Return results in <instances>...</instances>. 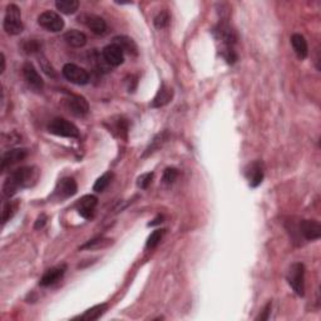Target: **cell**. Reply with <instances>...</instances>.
I'll use <instances>...</instances> for the list:
<instances>
[{
	"mask_svg": "<svg viewBox=\"0 0 321 321\" xmlns=\"http://www.w3.org/2000/svg\"><path fill=\"white\" fill-rule=\"evenodd\" d=\"M36 180L33 168L30 167H20L18 170L13 171L4 182L3 192L7 197H12L19 191L20 188L28 187L31 184V181Z\"/></svg>",
	"mask_w": 321,
	"mask_h": 321,
	"instance_id": "6da1fadb",
	"label": "cell"
},
{
	"mask_svg": "<svg viewBox=\"0 0 321 321\" xmlns=\"http://www.w3.org/2000/svg\"><path fill=\"white\" fill-rule=\"evenodd\" d=\"M3 26H4V30L10 36H18L24 30L23 21H21V12L18 5H8Z\"/></svg>",
	"mask_w": 321,
	"mask_h": 321,
	"instance_id": "7a4b0ae2",
	"label": "cell"
},
{
	"mask_svg": "<svg viewBox=\"0 0 321 321\" xmlns=\"http://www.w3.org/2000/svg\"><path fill=\"white\" fill-rule=\"evenodd\" d=\"M287 282L298 296L305 295V266L301 262H295L287 271Z\"/></svg>",
	"mask_w": 321,
	"mask_h": 321,
	"instance_id": "3957f363",
	"label": "cell"
},
{
	"mask_svg": "<svg viewBox=\"0 0 321 321\" xmlns=\"http://www.w3.org/2000/svg\"><path fill=\"white\" fill-rule=\"evenodd\" d=\"M48 131L52 135L60 136V137L67 138H78L79 137V130L71 123L69 120L64 118H55L48 125Z\"/></svg>",
	"mask_w": 321,
	"mask_h": 321,
	"instance_id": "277c9868",
	"label": "cell"
},
{
	"mask_svg": "<svg viewBox=\"0 0 321 321\" xmlns=\"http://www.w3.org/2000/svg\"><path fill=\"white\" fill-rule=\"evenodd\" d=\"M38 23L42 28L48 31H52V33H58L64 28L63 18L58 13L52 12V10L42 13L38 17Z\"/></svg>",
	"mask_w": 321,
	"mask_h": 321,
	"instance_id": "5b68a950",
	"label": "cell"
},
{
	"mask_svg": "<svg viewBox=\"0 0 321 321\" xmlns=\"http://www.w3.org/2000/svg\"><path fill=\"white\" fill-rule=\"evenodd\" d=\"M63 76L66 77V79H68L71 83L78 85H84L89 82V74L85 69L80 68L77 64L68 63L63 67V71H61Z\"/></svg>",
	"mask_w": 321,
	"mask_h": 321,
	"instance_id": "8992f818",
	"label": "cell"
},
{
	"mask_svg": "<svg viewBox=\"0 0 321 321\" xmlns=\"http://www.w3.org/2000/svg\"><path fill=\"white\" fill-rule=\"evenodd\" d=\"M79 23L84 24L87 28H89L90 30L94 34H98V36H102L107 31V23L103 18L98 17L95 14H80L78 17Z\"/></svg>",
	"mask_w": 321,
	"mask_h": 321,
	"instance_id": "52a82bcc",
	"label": "cell"
},
{
	"mask_svg": "<svg viewBox=\"0 0 321 321\" xmlns=\"http://www.w3.org/2000/svg\"><path fill=\"white\" fill-rule=\"evenodd\" d=\"M66 107L69 113L76 117H84L89 112V104H88L87 100L84 97H80V95H72L71 98H68L66 101Z\"/></svg>",
	"mask_w": 321,
	"mask_h": 321,
	"instance_id": "ba28073f",
	"label": "cell"
},
{
	"mask_svg": "<svg viewBox=\"0 0 321 321\" xmlns=\"http://www.w3.org/2000/svg\"><path fill=\"white\" fill-rule=\"evenodd\" d=\"M102 57L104 58V60H106L108 66L119 67L124 60V53H123V50L120 49L118 45L112 43V44L104 47L103 52H102Z\"/></svg>",
	"mask_w": 321,
	"mask_h": 321,
	"instance_id": "9c48e42d",
	"label": "cell"
},
{
	"mask_svg": "<svg viewBox=\"0 0 321 321\" xmlns=\"http://www.w3.org/2000/svg\"><path fill=\"white\" fill-rule=\"evenodd\" d=\"M23 76L24 79L26 80L28 85L30 88H33L34 90H42L44 87V82H43L42 77L38 73V71L36 69V67L31 63L26 61L23 66Z\"/></svg>",
	"mask_w": 321,
	"mask_h": 321,
	"instance_id": "30bf717a",
	"label": "cell"
},
{
	"mask_svg": "<svg viewBox=\"0 0 321 321\" xmlns=\"http://www.w3.org/2000/svg\"><path fill=\"white\" fill-rule=\"evenodd\" d=\"M299 232L307 241L319 240L321 236V226L317 221L302 220L299 223Z\"/></svg>",
	"mask_w": 321,
	"mask_h": 321,
	"instance_id": "8fae6325",
	"label": "cell"
},
{
	"mask_svg": "<svg viewBox=\"0 0 321 321\" xmlns=\"http://www.w3.org/2000/svg\"><path fill=\"white\" fill-rule=\"evenodd\" d=\"M98 203V199L93 195H87V196L82 197L78 202H77L76 207L78 213L82 217L87 218V220H90V218L94 216V210L95 206Z\"/></svg>",
	"mask_w": 321,
	"mask_h": 321,
	"instance_id": "7c38bea8",
	"label": "cell"
},
{
	"mask_svg": "<svg viewBox=\"0 0 321 321\" xmlns=\"http://www.w3.org/2000/svg\"><path fill=\"white\" fill-rule=\"evenodd\" d=\"M26 156H28V151L24 148H14V149H10V151L5 152L3 154V158H2V171H5L7 168L12 167V166L17 165L18 162L20 160L25 159Z\"/></svg>",
	"mask_w": 321,
	"mask_h": 321,
	"instance_id": "4fadbf2b",
	"label": "cell"
},
{
	"mask_svg": "<svg viewBox=\"0 0 321 321\" xmlns=\"http://www.w3.org/2000/svg\"><path fill=\"white\" fill-rule=\"evenodd\" d=\"M77 189H78V187H77V182L74 181V178L66 177L59 181L57 189H55V194L60 199H68V197L74 196L77 194Z\"/></svg>",
	"mask_w": 321,
	"mask_h": 321,
	"instance_id": "5bb4252c",
	"label": "cell"
},
{
	"mask_svg": "<svg viewBox=\"0 0 321 321\" xmlns=\"http://www.w3.org/2000/svg\"><path fill=\"white\" fill-rule=\"evenodd\" d=\"M246 177L250 182L251 187H258L259 184H261L262 180H264V168H262V165L259 160L251 163L246 168Z\"/></svg>",
	"mask_w": 321,
	"mask_h": 321,
	"instance_id": "9a60e30c",
	"label": "cell"
},
{
	"mask_svg": "<svg viewBox=\"0 0 321 321\" xmlns=\"http://www.w3.org/2000/svg\"><path fill=\"white\" fill-rule=\"evenodd\" d=\"M66 265H59V266H54L49 269L40 279V286H50L55 283L58 280L63 277V275L66 274Z\"/></svg>",
	"mask_w": 321,
	"mask_h": 321,
	"instance_id": "2e32d148",
	"label": "cell"
},
{
	"mask_svg": "<svg viewBox=\"0 0 321 321\" xmlns=\"http://www.w3.org/2000/svg\"><path fill=\"white\" fill-rule=\"evenodd\" d=\"M291 44H293L294 52L298 55L300 59H305L309 54V47H307V42L301 34H294L291 37Z\"/></svg>",
	"mask_w": 321,
	"mask_h": 321,
	"instance_id": "e0dca14e",
	"label": "cell"
},
{
	"mask_svg": "<svg viewBox=\"0 0 321 321\" xmlns=\"http://www.w3.org/2000/svg\"><path fill=\"white\" fill-rule=\"evenodd\" d=\"M172 89L168 87H166L165 84L160 85L159 90L157 92L156 97L153 98V101H152L151 103V107L152 108H160V107L166 106L167 103H170V101L172 100Z\"/></svg>",
	"mask_w": 321,
	"mask_h": 321,
	"instance_id": "ac0fdd59",
	"label": "cell"
},
{
	"mask_svg": "<svg viewBox=\"0 0 321 321\" xmlns=\"http://www.w3.org/2000/svg\"><path fill=\"white\" fill-rule=\"evenodd\" d=\"M64 40L73 48H82L87 44V37H85V34L79 30H76V29L67 31L64 34Z\"/></svg>",
	"mask_w": 321,
	"mask_h": 321,
	"instance_id": "d6986e66",
	"label": "cell"
},
{
	"mask_svg": "<svg viewBox=\"0 0 321 321\" xmlns=\"http://www.w3.org/2000/svg\"><path fill=\"white\" fill-rule=\"evenodd\" d=\"M114 44H117L120 49L123 50V53H128V54L137 55L138 54V48L136 45V43L133 42V39L128 38V37H116L113 39Z\"/></svg>",
	"mask_w": 321,
	"mask_h": 321,
	"instance_id": "ffe728a7",
	"label": "cell"
},
{
	"mask_svg": "<svg viewBox=\"0 0 321 321\" xmlns=\"http://www.w3.org/2000/svg\"><path fill=\"white\" fill-rule=\"evenodd\" d=\"M108 309V305L107 304H101V305H95V306L90 307L83 315H80L78 317L79 320H85V321H93V320H98L104 312Z\"/></svg>",
	"mask_w": 321,
	"mask_h": 321,
	"instance_id": "44dd1931",
	"label": "cell"
},
{
	"mask_svg": "<svg viewBox=\"0 0 321 321\" xmlns=\"http://www.w3.org/2000/svg\"><path fill=\"white\" fill-rule=\"evenodd\" d=\"M55 7L63 14H74L79 8V2L77 0H58Z\"/></svg>",
	"mask_w": 321,
	"mask_h": 321,
	"instance_id": "7402d4cb",
	"label": "cell"
},
{
	"mask_svg": "<svg viewBox=\"0 0 321 321\" xmlns=\"http://www.w3.org/2000/svg\"><path fill=\"white\" fill-rule=\"evenodd\" d=\"M112 178H113V175L111 172H106L104 175H102L97 181H95L94 186H93V189L95 192H103L107 187L111 184Z\"/></svg>",
	"mask_w": 321,
	"mask_h": 321,
	"instance_id": "603a6c76",
	"label": "cell"
},
{
	"mask_svg": "<svg viewBox=\"0 0 321 321\" xmlns=\"http://www.w3.org/2000/svg\"><path fill=\"white\" fill-rule=\"evenodd\" d=\"M166 140H167V133H166V132L157 135L156 137L153 138V141L151 142V144H149L148 148L146 149V152H144L143 157H146L147 154H149V153H153V152L156 151V149H158L159 147H162V144L165 143Z\"/></svg>",
	"mask_w": 321,
	"mask_h": 321,
	"instance_id": "cb8c5ba5",
	"label": "cell"
},
{
	"mask_svg": "<svg viewBox=\"0 0 321 321\" xmlns=\"http://www.w3.org/2000/svg\"><path fill=\"white\" fill-rule=\"evenodd\" d=\"M15 210H17V205H14L12 201H9V202L5 203L4 207H3V217H2L3 224L7 223V222L9 221L10 218L13 217V216H14Z\"/></svg>",
	"mask_w": 321,
	"mask_h": 321,
	"instance_id": "d4e9b609",
	"label": "cell"
},
{
	"mask_svg": "<svg viewBox=\"0 0 321 321\" xmlns=\"http://www.w3.org/2000/svg\"><path fill=\"white\" fill-rule=\"evenodd\" d=\"M163 235H165V230H156L149 235L148 240H147V248H154L162 240Z\"/></svg>",
	"mask_w": 321,
	"mask_h": 321,
	"instance_id": "484cf974",
	"label": "cell"
},
{
	"mask_svg": "<svg viewBox=\"0 0 321 321\" xmlns=\"http://www.w3.org/2000/svg\"><path fill=\"white\" fill-rule=\"evenodd\" d=\"M170 14H168V12H166V10H163V12L158 13V14L156 15V18H154V25H156L157 29H163L166 28V26H168V24H170Z\"/></svg>",
	"mask_w": 321,
	"mask_h": 321,
	"instance_id": "4316f807",
	"label": "cell"
},
{
	"mask_svg": "<svg viewBox=\"0 0 321 321\" xmlns=\"http://www.w3.org/2000/svg\"><path fill=\"white\" fill-rule=\"evenodd\" d=\"M39 64H40V68L44 71V73L47 74V76L53 77V78H55V77H57V73H55L54 68L50 66V63L47 60V58H45L44 55H40L39 57Z\"/></svg>",
	"mask_w": 321,
	"mask_h": 321,
	"instance_id": "83f0119b",
	"label": "cell"
},
{
	"mask_svg": "<svg viewBox=\"0 0 321 321\" xmlns=\"http://www.w3.org/2000/svg\"><path fill=\"white\" fill-rule=\"evenodd\" d=\"M23 49H24V52L28 53V54H34V53L39 52L40 50V43L36 39L26 40V42L23 44Z\"/></svg>",
	"mask_w": 321,
	"mask_h": 321,
	"instance_id": "f1b7e54d",
	"label": "cell"
},
{
	"mask_svg": "<svg viewBox=\"0 0 321 321\" xmlns=\"http://www.w3.org/2000/svg\"><path fill=\"white\" fill-rule=\"evenodd\" d=\"M177 176H178V171L176 170V168H167V170L165 171V173H163L162 180L166 184H171L176 181Z\"/></svg>",
	"mask_w": 321,
	"mask_h": 321,
	"instance_id": "f546056e",
	"label": "cell"
},
{
	"mask_svg": "<svg viewBox=\"0 0 321 321\" xmlns=\"http://www.w3.org/2000/svg\"><path fill=\"white\" fill-rule=\"evenodd\" d=\"M152 180H153V173L152 172H148V173H144V175H142L140 178H138V187L140 188H147V187L149 186V184L152 183Z\"/></svg>",
	"mask_w": 321,
	"mask_h": 321,
	"instance_id": "4dcf8cb0",
	"label": "cell"
},
{
	"mask_svg": "<svg viewBox=\"0 0 321 321\" xmlns=\"http://www.w3.org/2000/svg\"><path fill=\"white\" fill-rule=\"evenodd\" d=\"M271 302H269V304L266 305V306H265V309H264V311L261 312L260 314V316L258 317V319L256 320H261V321H264V320H267L269 319V316H270V312H271Z\"/></svg>",
	"mask_w": 321,
	"mask_h": 321,
	"instance_id": "1f68e13d",
	"label": "cell"
},
{
	"mask_svg": "<svg viewBox=\"0 0 321 321\" xmlns=\"http://www.w3.org/2000/svg\"><path fill=\"white\" fill-rule=\"evenodd\" d=\"M45 222H47V217H45V215H40L39 217L37 218L36 224H34V229H36V230L42 229V227L45 224Z\"/></svg>",
	"mask_w": 321,
	"mask_h": 321,
	"instance_id": "d6a6232c",
	"label": "cell"
},
{
	"mask_svg": "<svg viewBox=\"0 0 321 321\" xmlns=\"http://www.w3.org/2000/svg\"><path fill=\"white\" fill-rule=\"evenodd\" d=\"M162 220H163V216H160V215L157 216V217L153 220V222H149L148 226H156V224H159L160 222H162Z\"/></svg>",
	"mask_w": 321,
	"mask_h": 321,
	"instance_id": "836d02e7",
	"label": "cell"
},
{
	"mask_svg": "<svg viewBox=\"0 0 321 321\" xmlns=\"http://www.w3.org/2000/svg\"><path fill=\"white\" fill-rule=\"evenodd\" d=\"M5 71V55L4 53H2V71H0V73H4Z\"/></svg>",
	"mask_w": 321,
	"mask_h": 321,
	"instance_id": "e575fe53",
	"label": "cell"
}]
</instances>
